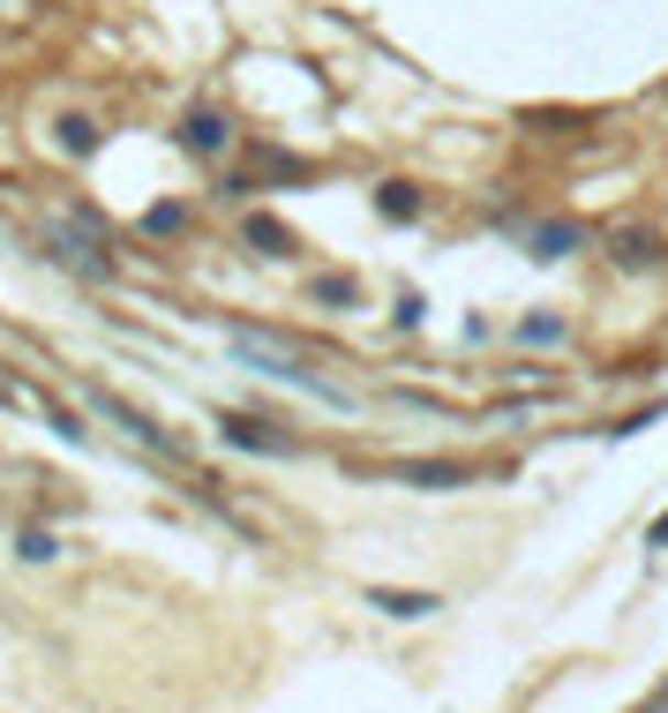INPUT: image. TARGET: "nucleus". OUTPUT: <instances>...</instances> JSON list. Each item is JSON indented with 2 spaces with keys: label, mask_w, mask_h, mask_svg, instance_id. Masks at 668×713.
Masks as SVG:
<instances>
[{
  "label": "nucleus",
  "mask_w": 668,
  "mask_h": 713,
  "mask_svg": "<svg viewBox=\"0 0 668 713\" xmlns=\"http://www.w3.org/2000/svg\"><path fill=\"white\" fill-rule=\"evenodd\" d=\"M90 406H98V414L113 420V428H128V436H135L143 451H166V459H180V443H173V436L158 428V420H143L135 406H128V398H113V391H90Z\"/></svg>",
  "instance_id": "f257e3e1"
},
{
  "label": "nucleus",
  "mask_w": 668,
  "mask_h": 713,
  "mask_svg": "<svg viewBox=\"0 0 668 713\" xmlns=\"http://www.w3.org/2000/svg\"><path fill=\"white\" fill-rule=\"evenodd\" d=\"M481 465L473 459H414V465H391V481H406V489H459L473 481Z\"/></svg>",
  "instance_id": "f03ea898"
},
{
  "label": "nucleus",
  "mask_w": 668,
  "mask_h": 713,
  "mask_svg": "<svg viewBox=\"0 0 668 713\" xmlns=\"http://www.w3.org/2000/svg\"><path fill=\"white\" fill-rule=\"evenodd\" d=\"M218 436H226L233 451H255V459H293L286 436H271V428H263V420H249V414H226V420H218Z\"/></svg>",
  "instance_id": "7ed1b4c3"
},
{
  "label": "nucleus",
  "mask_w": 668,
  "mask_h": 713,
  "mask_svg": "<svg viewBox=\"0 0 668 713\" xmlns=\"http://www.w3.org/2000/svg\"><path fill=\"white\" fill-rule=\"evenodd\" d=\"M579 241H585L579 218H541V226L526 233V255H534V263H563V255L579 249Z\"/></svg>",
  "instance_id": "20e7f679"
},
{
  "label": "nucleus",
  "mask_w": 668,
  "mask_h": 713,
  "mask_svg": "<svg viewBox=\"0 0 668 713\" xmlns=\"http://www.w3.org/2000/svg\"><path fill=\"white\" fill-rule=\"evenodd\" d=\"M226 135H233V128L218 121V113H210V106H196V113H188V121H180V143H188V151H196V158H218V151H226Z\"/></svg>",
  "instance_id": "39448f33"
},
{
  "label": "nucleus",
  "mask_w": 668,
  "mask_h": 713,
  "mask_svg": "<svg viewBox=\"0 0 668 713\" xmlns=\"http://www.w3.org/2000/svg\"><path fill=\"white\" fill-rule=\"evenodd\" d=\"M241 241H249L255 255H293V233L278 226V218H263V210H255V218H241Z\"/></svg>",
  "instance_id": "423d86ee"
},
{
  "label": "nucleus",
  "mask_w": 668,
  "mask_h": 713,
  "mask_svg": "<svg viewBox=\"0 0 668 713\" xmlns=\"http://www.w3.org/2000/svg\"><path fill=\"white\" fill-rule=\"evenodd\" d=\"M369 608H383V616H436L443 601H436V593H391V586H369Z\"/></svg>",
  "instance_id": "0eeeda50"
},
{
  "label": "nucleus",
  "mask_w": 668,
  "mask_h": 713,
  "mask_svg": "<svg viewBox=\"0 0 668 713\" xmlns=\"http://www.w3.org/2000/svg\"><path fill=\"white\" fill-rule=\"evenodd\" d=\"M376 210L391 218V226H406V218H420V188H414V180H383V188H376Z\"/></svg>",
  "instance_id": "6e6552de"
},
{
  "label": "nucleus",
  "mask_w": 668,
  "mask_h": 713,
  "mask_svg": "<svg viewBox=\"0 0 668 713\" xmlns=\"http://www.w3.org/2000/svg\"><path fill=\"white\" fill-rule=\"evenodd\" d=\"M609 255H616V271H654V233H616V241H609Z\"/></svg>",
  "instance_id": "1a4fd4ad"
},
{
  "label": "nucleus",
  "mask_w": 668,
  "mask_h": 713,
  "mask_svg": "<svg viewBox=\"0 0 668 713\" xmlns=\"http://www.w3.org/2000/svg\"><path fill=\"white\" fill-rule=\"evenodd\" d=\"M308 300H324V308H353V300H361V278H346V271L308 278Z\"/></svg>",
  "instance_id": "9d476101"
},
{
  "label": "nucleus",
  "mask_w": 668,
  "mask_h": 713,
  "mask_svg": "<svg viewBox=\"0 0 668 713\" xmlns=\"http://www.w3.org/2000/svg\"><path fill=\"white\" fill-rule=\"evenodd\" d=\"M518 338H526V345H556V338H563V316H526Z\"/></svg>",
  "instance_id": "9b49d317"
},
{
  "label": "nucleus",
  "mask_w": 668,
  "mask_h": 713,
  "mask_svg": "<svg viewBox=\"0 0 668 713\" xmlns=\"http://www.w3.org/2000/svg\"><path fill=\"white\" fill-rule=\"evenodd\" d=\"M143 226H151V233H180L188 210H180V204H151V210H143Z\"/></svg>",
  "instance_id": "f8f14e48"
},
{
  "label": "nucleus",
  "mask_w": 668,
  "mask_h": 713,
  "mask_svg": "<svg viewBox=\"0 0 668 713\" xmlns=\"http://www.w3.org/2000/svg\"><path fill=\"white\" fill-rule=\"evenodd\" d=\"M61 143H68V151H90V143H98V128H90L84 113H68V121H61Z\"/></svg>",
  "instance_id": "ddd939ff"
},
{
  "label": "nucleus",
  "mask_w": 668,
  "mask_h": 713,
  "mask_svg": "<svg viewBox=\"0 0 668 713\" xmlns=\"http://www.w3.org/2000/svg\"><path fill=\"white\" fill-rule=\"evenodd\" d=\"M654 548H668V518H661V526H654Z\"/></svg>",
  "instance_id": "4468645a"
}]
</instances>
